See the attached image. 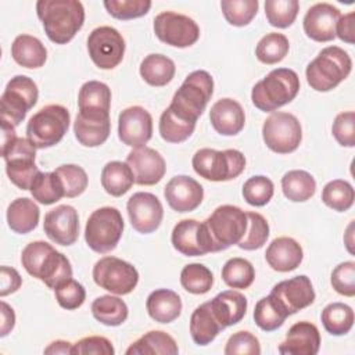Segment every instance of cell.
<instances>
[{
	"mask_svg": "<svg viewBox=\"0 0 355 355\" xmlns=\"http://www.w3.org/2000/svg\"><path fill=\"white\" fill-rule=\"evenodd\" d=\"M209 305L222 329H226L244 318L248 304L247 298L240 291L226 290L215 295L209 301Z\"/></svg>",
	"mask_w": 355,
	"mask_h": 355,
	"instance_id": "cell-28",
	"label": "cell"
},
{
	"mask_svg": "<svg viewBox=\"0 0 355 355\" xmlns=\"http://www.w3.org/2000/svg\"><path fill=\"white\" fill-rule=\"evenodd\" d=\"M54 172L61 179L65 197L73 198L80 196L86 190L89 179L82 166L75 164H65L58 166Z\"/></svg>",
	"mask_w": 355,
	"mask_h": 355,
	"instance_id": "cell-51",
	"label": "cell"
},
{
	"mask_svg": "<svg viewBox=\"0 0 355 355\" xmlns=\"http://www.w3.org/2000/svg\"><path fill=\"white\" fill-rule=\"evenodd\" d=\"M58 305L67 311H73L82 306L86 300L85 287L75 279H67L54 288Z\"/></svg>",
	"mask_w": 355,
	"mask_h": 355,
	"instance_id": "cell-53",
	"label": "cell"
},
{
	"mask_svg": "<svg viewBox=\"0 0 355 355\" xmlns=\"http://www.w3.org/2000/svg\"><path fill=\"white\" fill-rule=\"evenodd\" d=\"M258 0H222L220 8L225 19L233 26H245L257 15Z\"/></svg>",
	"mask_w": 355,
	"mask_h": 355,
	"instance_id": "cell-49",
	"label": "cell"
},
{
	"mask_svg": "<svg viewBox=\"0 0 355 355\" xmlns=\"http://www.w3.org/2000/svg\"><path fill=\"white\" fill-rule=\"evenodd\" d=\"M29 190L33 200L43 205H51L65 197L61 179L54 171L39 172Z\"/></svg>",
	"mask_w": 355,
	"mask_h": 355,
	"instance_id": "cell-40",
	"label": "cell"
},
{
	"mask_svg": "<svg viewBox=\"0 0 355 355\" xmlns=\"http://www.w3.org/2000/svg\"><path fill=\"white\" fill-rule=\"evenodd\" d=\"M39 90L36 83L25 76L17 75L11 78L0 98L1 122L18 126L26 116V112L37 103Z\"/></svg>",
	"mask_w": 355,
	"mask_h": 355,
	"instance_id": "cell-11",
	"label": "cell"
},
{
	"mask_svg": "<svg viewBox=\"0 0 355 355\" xmlns=\"http://www.w3.org/2000/svg\"><path fill=\"white\" fill-rule=\"evenodd\" d=\"M69 111L60 104L40 108L26 125V139L36 148H49L61 141L69 128Z\"/></svg>",
	"mask_w": 355,
	"mask_h": 355,
	"instance_id": "cell-8",
	"label": "cell"
},
{
	"mask_svg": "<svg viewBox=\"0 0 355 355\" xmlns=\"http://www.w3.org/2000/svg\"><path fill=\"white\" fill-rule=\"evenodd\" d=\"M341 12L330 3L313 4L304 17V32L315 42H330L336 37V24Z\"/></svg>",
	"mask_w": 355,
	"mask_h": 355,
	"instance_id": "cell-23",
	"label": "cell"
},
{
	"mask_svg": "<svg viewBox=\"0 0 355 355\" xmlns=\"http://www.w3.org/2000/svg\"><path fill=\"white\" fill-rule=\"evenodd\" d=\"M193 169L201 178L211 182H227L236 179L245 168V157L241 151L227 148H200L191 159Z\"/></svg>",
	"mask_w": 355,
	"mask_h": 355,
	"instance_id": "cell-7",
	"label": "cell"
},
{
	"mask_svg": "<svg viewBox=\"0 0 355 355\" xmlns=\"http://www.w3.org/2000/svg\"><path fill=\"white\" fill-rule=\"evenodd\" d=\"M125 40L112 26H98L89 33L87 51L96 67L114 69L123 60Z\"/></svg>",
	"mask_w": 355,
	"mask_h": 355,
	"instance_id": "cell-14",
	"label": "cell"
},
{
	"mask_svg": "<svg viewBox=\"0 0 355 355\" xmlns=\"http://www.w3.org/2000/svg\"><path fill=\"white\" fill-rule=\"evenodd\" d=\"M288 316L279 306V304L269 294L268 297L261 298L254 308V320L255 324L263 331L277 330Z\"/></svg>",
	"mask_w": 355,
	"mask_h": 355,
	"instance_id": "cell-44",
	"label": "cell"
},
{
	"mask_svg": "<svg viewBox=\"0 0 355 355\" xmlns=\"http://www.w3.org/2000/svg\"><path fill=\"white\" fill-rule=\"evenodd\" d=\"M114 355L112 343L103 336H89L72 345V355Z\"/></svg>",
	"mask_w": 355,
	"mask_h": 355,
	"instance_id": "cell-57",
	"label": "cell"
},
{
	"mask_svg": "<svg viewBox=\"0 0 355 355\" xmlns=\"http://www.w3.org/2000/svg\"><path fill=\"white\" fill-rule=\"evenodd\" d=\"M290 43L283 33L270 32L265 35L255 47V55L258 61L266 65L280 62L288 53Z\"/></svg>",
	"mask_w": 355,
	"mask_h": 355,
	"instance_id": "cell-41",
	"label": "cell"
},
{
	"mask_svg": "<svg viewBox=\"0 0 355 355\" xmlns=\"http://www.w3.org/2000/svg\"><path fill=\"white\" fill-rule=\"evenodd\" d=\"M304 251L300 243L291 237H277L272 240L265 251L268 265L277 272H291L300 266Z\"/></svg>",
	"mask_w": 355,
	"mask_h": 355,
	"instance_id": "cell-27",
	"label": "cell"
},
{
	"mask_svg": "<svg viewBox=\"0 0 355 355\" xmlns=\"http://www.w3.org/2000/svg\"><path fill=\"white\" fill-rule=\"evenodd\" d=\"M270 295L287 316L297 313L315 301V290L311 279L305 275L279 282L273 286Z\"/></svg>",
	"mask_w": 355,
	"mask_h": 355,
	"instance_id": "cell-16",
	"label": "cell"
},
{
	"mask_svg": "<svg viewBox=\"0 0 355 355\" xmlns=\"http://www.w3.org/2000/svg\"><path fill=\"white\" fill-rule=\"evenodd\" d=\"M176 72L175 62L164 54H148L140 64V76L150 86L168 85Z\"/></svg>",
	"mask_w": 355,
	"mask_h": 355,
	"instance_id": "cell-35",
	"label": "cell"
},
{
	"mask_svg": "<svg viewBox=\"0 0 355 355\" xmlns=\"http://www.w3.org/2000/svg\"><path fill=\"white\" fill-rule=\"evenodd\" d=\"M135 183L132 169L126 162L110 161L101 171V186L114 197H121L130 190Z\"/></svg>",
	"mask_w": 355,
	"mask_h": 355,
	"instance_id": "cell-36",
	"label": "cell"
},
{
	"mask_svg": "<svg viewBox=\"0 0 355 355\" xmlns=\"http://www.w3.org/2000/svg\"><path fill=\"white\" fill-rule=\"evenodd\" d=\"M300 3L297 0H266L265 15L268 22L275 28H288L297 18Z\"/></svg>",
	"mask_w": 355,
	"mask_h": 355,
	"instance_id": "cell-47",
	"label": "cell"
},
{
	"mask_svg": "<svg viewBox=\"0 0 355 355\" xmlns=\"http://www.w3.org/2000/svg\"><path fill=\"white\" fill-rule=\"evenodd\" d=\"M223 352L226 355H236V354L259 355L261 345H259L258 338L252 333L241 330L229 337Z\"/></svg>",
	"mask_w": 355,
	"mask_h": 355,
	"instance_id": "cell-56",
	"label": "cell"
},
{
	"mask_svg": "<svg viewBox=\"0 0 355 355\" xmlns=\"http://www.w3.org/2000/svg\"><path fill=\"white\" fill-rule=\"evenodd\" d=\"M171 240L173 248L186 257H200L211 252L204 223L196 219L179 220L172 230Z\"/></svg>",
	"mask_w": 355,
	"mask_h": 355,
	"instance_id": "cell-22",
	"label": "cell"
},
{
	"mask_svg": "<svg viewBox=\"0 0 355 355\" xmlns=\"http://www.w3.org/2000/svg\"><path fill=\"white\" fill-rule=\"evenodd\" d=\"M72 345L69 341L65 340H57L50 343L46 348H44V354H50V355H55V354H72Z\"/></svg>",
	"mask_w": 355,
	"mask_h": 355,
	"instance_id": "cell-61",
	"label": "cell"
},
{
	"mask_svg": "<svg viewBox=\"0 0 355 355\" xmlns=\"http://www.w3.org/2000/svg\"><path fill=\"white\" fill-rule=\"evenodd\" d=\"M223 330L219 322L216 320L209 301L198 305L190 318V334L193 341L197 345H208L211 344L219 331Z\"/></svg>",
	"mask_w": 355,
	"mask_h": 355,
	"instance_id": "cell-33",
	"label": "cell"
},
{
	"mask_svg": "<svg viewBox=\"0 0 355 355\" xmlns=\"http://www.w3.org/2000/svg\"><path fill=\"white\" fill-rule=\"evenodd\" d=\"M107 12L116 19H135L146 15L151 8L150 0H104Z\"/></svg>",
	"mask_w": 355,
	"mask_h": 355,
	"instance_id": "cell-52",
	"label": "cell"
},
{
	"mask_svg": "<svg viewBox=\"0 0 355 355\" xmlns=\"http://www.w3.org/2000/svg\"><path fill=\"white\" fill-rule=\"evenodd\" d=\"M92 313L94 319L105 326H121L129 315L128 305L115 295H100L92 302Z\"/></svg>",
	"mask_w": 355,
	"mask_h": 355,
	"instance_id": "cell-38",
	"label": "cell"
},
{
	"mask_svg": "<svg viewBox=\"0 0 355 355\" xmlns=\"http://www.w3.org/2000/svg\"><path fill=\"white\" fill-rule=\"evenodd\" d=\"M111 132L110 116L93 118L78 112L73 122V133L76 140L85 147H98L108 139Z\"/></svg>",
	"mask_w": 355,
	"mask_h": 355,
	"instance_id": "cell-31",
	"label": "cell"
},
{
	"mask_svg": "<svg viewBox=\"0 0 355 355\" xmlns=\"http://www.w3.org/2000/svg\"><path fill=\"white\" fill-rule=\"evenodd\" d=\"M15 326V313L14 309L6 302L1 301V326H0V337H6Z\"/></svg>",
	"mask_w": 355,
	"mask_h": 355,
	"instance_id": "cell-60",
	"label": "cell"
},
{
	"mask_svg": "<svg viewBox=\"0 0 355 355\" xmlns=\"http://www.w3.org/2000/svg\"><path fill=\"white\" fill-rule=\"evenodd\" d=\"M164 196L173 211L191 212L202 202L204 189L196 179L186 175H178L166 183Z\"/></svg>",
	"mask_w": 355,
	"mask_h": 355,
	"instance_id": "cell-21",
	"label": "cell"
},
{
	"mask_svg": "<svg viewBox=\"0 0 355 355\" xmlns=\"http://www.w3.org/2000/svg\"><path fill=\"white\" fill-rule=\"evenodd\" d=\"M146 308L151 319L158 323H171L180 316L182 300L178 293L168 288H158L150 293Z\"/></svg>",
	"mask_w": 355,
	"mask_h": 355,
	"instance_id": "cell-29",
	"label": "cell"
},
{
	"mask_svg": "<svg viewBox=\"0 0 355 355\" xmlns=\"http://www.w3.org/2000/svg\"><path fill=\"white\" fill-rule=\"evenodd\" d=\"M269 237V223L258 212H247V230L237 244L241 250L254 251L261 248Z\"/></svg>",
	"mask_w": 355,
	"mask_h": 355,
	"instance_id": "cell-48",
	"label": "cell"
},
{
	"mask_svg": "<svg viewBox=\"0 0 355 355\" xmlns=\"http://www.w3.org/2000/svg\"><path fill=\"white\" fill-rule=\"evenodd\" d=\"M178 352L175 338L162 330L146 333L126 349V355H176Z\"/></svg>",
	"mask_w": 355,
	"mask_h": 355,
	"instance_id": "cell-34",
	"label": "cell"
},
{
	"mask_svg": "<svg viewBox=\"0 0 355 355\" xmlns=\"http://www.w3.org/2000/svg\"><path fill=\"white\" fill-rule=\"evenodd\" d=\"M154 33L162 42L173 47L193 46L200 37V28L187 15L164 11L154 18Z\"/></svg>",
	"mask_w": 355,
	"mask_h": 355,
	"instance_id": "cell-15",
	"label": "cell"
},
{
	"mask_svg": "<svg viewBox=\"0 0 355 355\" xmlns=\"http://www.w3.org/2000/svg\"><path fill=\"white\" fill-rule=\"evenodd\" d=\"M126 164L132 169L135 183L140 186L157 184L166 171L164 157L157 150L146 146L133 148L126 157Z\"/></svg>",
	"mask_w": 355,
	"mask_h": 355,
	"instance_id": "cell-20",
	"label": "cell"
},
{
	"mask_svg": "<svg viewBox=\"0 0 355 355\" xmlns=\"http://www.w3.org/2000/svg\"><path fill=\"white\" fill-rule=\"evenodd\" d=\"M153 136L151 114L140 107L132 105L121 111L118 116V137L133 148L144 147Z\"/></svg>",
	"mask_w": 355,
	"mask_h": 355,
	"instance_id": "cell-17",
	"label": "cell"
},
{
	"mask_svg": "<svg viewBox=\"0 0 355 355\" xmlns=\"http://www.w3.org/2000/svg\"><path fill=\"white\" fill-rule=\"evenodd\" d=\"M43 229L47 237L60 245L75 244L79 236L78 211L68 204L58 205L44 215Z\"/></svg>",
	"mask_w": 355,
	"mask_h": 355,
	"instance_id": "cell-19",
	"label": "cell"
},
{
	"mask_svg": "<svg viewBox=\"0 0 355 355\" xmlns=\"http://www.w3.org/2000/svg\"><path fill=\"white\" fill-rule=\"evenodd\" d=\"M22 284V277L17 272V269L10 266H1V288L0 295L6 297L8 294L15 293Z\"/></svg>",
	"mask_w": 355,
	"mask_h": 355,
	"instance_id": "cell-59",
	"label": "cell"
},
{
	"mask_svg": "<svg viewBox=\"0 0 355 355\" xmlns=\"http://www.w3.org/2000/svg\"><path fill=\"white\" fill-rule=\"evenodd\" d=\"M209 243V251H223L237 245L247 230V212L230 204L220 205L202 222Z\"/></svg>",
	"mask_w": 355,
	"mask_h": 355,
	"instance_id": "cell-6",
	"label": "cell"
},
{
	"mask_svg": "<svg viewBox=\"0 0 355 355\" xmlns=\"http://www.w3.org/2000/svg\"><path fill=\"white\" fill-rule=\"evenodd\" d=\"M320 348V333L318 327L306 320L294 323L284 341L277 347L283 355H316Z\"/></svg>",
	"mask_w": 355,
	"mask_h": 355,
	"instance_id": "cell-24",
	"label": "cell"
},
{
	"mask_svg": "<svg viewBox=\"0 0 355 355\" xmlns=\"http://www.w3.org/2000/svg\"><path fill=\"white\" fill-rule=\"evenodd\" d=\"M352 61L348 53L338 46L324 47L306 67L308 85L316 92H330L348 78Z\"/></svg>",
	"mask_w": 355,
	"mask_h": 355,
	"instance_id": "cell-5",
	"label": "cell"
},
{
	"mask_svg": "<svg viewBox=\"0 0 355 355\" xmlns=\"http://www.w3.org/2000/svg\"><path fill=\"white\" fill-rule=\"evenodd\" d=\"M331 133L337 143L343 147L355 146V112H340L331 126Z\"/></svg>",
	"mask_w": 355,
	"mask_h": 355,
	"instance_id": "cell-55",
	"label": "cell"
},
{
	"mask_svg": "<svg viewBox=\"0 0 355 355\" xmlns=\"http://www.w3.org/2000/svg\"><path fill=\"white\" fill-rule=\"evenodd\" d=\"M300 92V78L290 68L272 69L251 90L252 104L263 112H273L291 103Z\"/></svg>",
	"mask_w": 355,
	"mask_h": 355,
	"instance_id": "cell-4",
	"label": "cell"
},
{
	"mask_svg": "<svg viewBox=\"0 0 355 355\" xmlns=\"http://www.w3.org/2000/svg\"><path fill=\"white\" fill-rule=\"evenodd\" d=\"M255 279V270L250 261L234 257L225 262L222 280L232 288H248Z\"/></svg>",
	"mask_w": 355,
	"mask_h": 355,
	"instance_id": "cell-43",
	"label": "cell"
},
{
	"mask_svg": "<svg viewBox=\"0 0 355 355\" xmlns=\"http://www.w3.org/2000/svg\"><path fill=\"white\" fill-rule=\"evenodd\" d=\"M1 155L6 161V172L11 183L21 190H29L36 175V147L25 137L15 136L1 146Z\"/></svg>",
	"mask_w": 355,
	"mask_h": 355,
	"instance_id": "cell-10",
	"label": "cell"
},
{
	"mask_svg": "<svg viewBox=\"0 0 355 355\" xmlns=\"http://www.w3.org/2000/svg\"><path fill=\"white\" fill-rule=\"evenodd\" d=\"M180 284L191 294H205L214 284V275L202 263H189L180 272Z\"/></svg>",
	"mask_w": 355,
	"mask_h": 355,
	"instance_id": "cell-46",
	"label": "cell"
},
{
	"mask_svg": "<svg viewBox=\"0 0 355 355\" xmlns=\"http://www.w3.org/2000/svg\"><path fill=\"white\" fill-rule=\"evenodd\" d=\"M282 190L286 198L293 202L308 201L316 191L313 176L302 169H293L282 178Z\"/></svg>",
	"mask_w": 355,
	"mask_h": 355,
	"instance_id": "cell-37",
	"label": "cell"
},
{
	"mask_svg": "<svg viewBox=\"0 0 355 355\" xmlns=\"http://www.w3.org/2000/svg\"><path fill=\"white\" fill-rule=\"evenodd\" d=\"M320 320L331 336H344L354 326V311L344 302H331L323 308Z\"/></svg>",
	"mask_w": 355,
	"mask_h": 355,
	"instance_id": "cell-39",
	"label": "cell"
},
{
	"mask_svg": "<svg viewBox=\"0 0 355 355\" xmlns=\"http://www.w3.org/2000/svg\"><path fill=\"white\" fill-rule=\"evenodd\" d=\"M79 114L93 118L110 116L111 89L100 80L85 82L78 94Z\"/></svg>",
	"mask_w": 355,
	"mask_h": 355,
	"instance_id": "cell-26",
	"label": "cell"
},
{
	"mask_svg": "<svg viewBox=\"0 0 355 355\" xmlns=\"http://www.w3.org/2000/svg\"><path fill=\"white\" fill-rule=\"evenodd\" d=\"M133 229L141 234L155 232L164 218V208L157 196L147 191L135 193L126 204Z\"/></svg>",
	"mask_w": 355,
	"mask_h": 355,
	"instance_id": "cell-18",
	"label": "cell"
},
{
	"mask_svg": "<svg viewBox=\"0 0 355 355\" xmlns=\"http://www.w3.org/2000/svg\"><path fill=\"white\" fill-rule=\"evenodd\" d=\"M262 137L266 147L273 153L290 154L301 144L302 128L295 115L277 111L263 121Z\"/></svg>",
	"mask_w": 355,
	"mask_h": 355,
	"instance_id": "cell-12",
	"label": "cell"
},
{
	"mask_svg": "<svg viewBox=\"0 0 355 355\" xmlns=\"http://www.w3.org/2000/svg\"><path fill=\"white\" fill-rule=\"evenodd\" d=\"M330 283L338 294L345 297H354L355 295V262L345 261L338 263L331 272Z\"/></svg>",
	"mask_w": 355,
	"mask_h": 355,
	"instance_id": "cell-54",
	"label": "cell"
},
{
	"mask_svg": "<svg viewBox=\"0 0 355 355\" xmlns=\"http://www.w3.org/2000/svg\"><path fill=\"white\" fill-rule=\"evenodd\" d=\"M36 14L47 37L55 44L71 42L85 22V8L78 0H39Z\"/></svg>",
	"mask_w": 355,
	"mask_h": 355,
	"instance_id": "cell-1",
	"label": "cell"
},
{
	"mask_svg": "<svg viewBox=\"0 0 355 355\" xmlns=\"http://www.w3.org/2000/svg\"><path fill=\"white\" fill-rule=\"evenodd\" d=\"M273 193V182L263 175L252 176L247 179L243 184V197L252 207L266 205L272 200Z\"/></svg>",
	"mask_w": 355,
	"mask_h": 355,
	"instance_id": "cell-50",
	"label": "cell"
},
{
	"mask_svg": "<svg viewBox=\"0 0 355 355\" xmlns=\"http://www.w3.org/2000/svg\"><path fill=\"white\" fill-rule=\"evenodd\" d=\"M214 93V79L204 71H193L186 76L180 87L175 92L169 110L178 118L197 123Z\"/></svg>",
	"mask_w": 355,
	"mask_h": 355,
	"instance_id": "cell-3",
	"label": "cell"
},
{
	"mask_svg": "<svg viewBox=\"0 0 355 355\" xmlns=\"http://www.w3.org/2000/svg\"><path fill=\"white\" fill-rule=\"evenodd\" d=\"M196 129V123L178 118L169 108L164 110L159 116L158 130L161 137L168 143H182L187 140Z\"/></svg>",
	"mask_w": 355,
	"mask_h": 355,
	"instance_id": "cell-45",
	"label": "cell"
},
{
	"mask_svg": "<svg viewBox=\"0 0 355 355\" xmlns=\"http://www.w3.org/2000/svg\"><path fill=\"white\" fill-rule=\"evenodd\" d=\"M11 55L18 65L35 69L44 65L47 60V50L37 37L31 35H18L11 44Z\"/></svg>",
	"mask_w": 355,
	"mask_h": 355,
	"instance_id": "cell-32",
	"label": "cell"
},
{
	"mask_svg": "<svg viewBox=\"0 0 355 355\" xmlns=\"http://www.w3.org/2000/svg\"><path fill=\"white\" fill-rule=\"evenodd\" d=\"M336 36L348 44L355 42V12L340 15L336 24Z\"/></svg>",
	"mask_w": 355,
	"mask_h": 355,
	"instance_id": "cell-58",
	"label": "cell"
},
{
	"mask_svg": "<svg viewBox=\"0 0 355 355\" xmlns=\"http://www.w3.org/2000/svg\"><path fill=\"white\" fill-rule=\"evenodd\" d=\"M212 128L222 136H236L245 123V114L241 104L233 98L218 100L209 111Z\"/></svg>",
	"mask_w": 355,
	"mask_h": 355,
	"instance_id": "cell-25",
	"label": "cell"
},
{
	"mask_svg": "<svg viewBox=\"0 0 355 355\" xmlns=\"http://www.w3.org/2000/svg\"><path fill=\"white\" fill-rule=\"evenodd\" d=\"M123 218L114 207H101L92 212L85 227L86 244L98 254L112 251L123 233Z\"/></svg>",
	"mask_w": 355,
	"mask_h": 355,
	"instance_id": "cell-9",
	"label": "cell"
},
{
	"mask_svg": "<svg viewBox=\"0 0 355 355\" xmlns=\"http://www.w3.org/2000/svg\"><path fill=\"white\" fill-rule=\"evenodd\" d=\"M21 263L31 276L42 280L53 290L64 280L72 277L69 259L51 244L42 240L26 244L21 254Z\"/></svg>",
	"mask_w": 355,
	"mask_h": 355,
	"instance_id": "cell-2",
	"label": "cell"
},
{
	"mask_svg": "<svg viewBox=\"0 0 355 355\" xmlns=\"http://www.w3.org/2000/svg\"><path fill=\"white\" fill-rule=\"evenodd\" d=\"M94 283L116 295L132 293L139 283L137 269L116 257H103L93 266Z\"/></svg>",
	"mask_w": 355,
	"mask_h": 355,
	"instance_id": "cell-13",
	"label": "cell"
},
{
	"mask_svg": "<svg viewBox=\"0 0 355 355\" xmlns=\"http://www.w3.org/2000/svg\"><path fill=\"white\" fill-rule=\"evenodd\" d=\"M39 218L40 209L37 204L28 197L15 198L7 208L8 227L18 234L32 232L37 226Z\"/></svg>",
	"mask_w": 355,
	"mask_h": 355,
	"instance_id": "cell-30",
	"label": "cell"
},
{
	"mask_svg": "<svg viewBox=\"0 0 355 355\" xmlns=\"http://www.w3.org/2000/svg\"><path fill=\"white\" fill-rule=\"evenodd\" d=\"M355 198L354 187L349 182L343 179H334L324 184L322 190V201L337 212L348 211Z\"/></svg>",
	"mask_w": 355,
	"mask_h": 355,
	"instance_id": "cell-42",
	"label": "cell"
}]
</instances>
